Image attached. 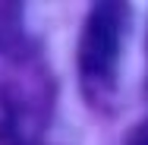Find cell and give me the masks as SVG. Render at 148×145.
Returning <instances> with one entry per match:
<instances>
[{"label":"cell","mask_w":148,"mask_h":145,"mask_svg":"<svg viewBox=\"0 0 148 145\" xmlns=\"http://www.w3.org/2000/svg\"><path fill=\"white\" fill-rule=\"evenodd\" d=\"M126 145H148V117L129 133V139H126Z\"/></svg>","instance_id":"277c9868"},{"label":"cell","mask_w":148,"mask_h":145,"mask_svg":"<svg viewBox=\"0 0 148 145\" xmlns=\"http://www.w3.org/2000/svg\"><path fill=\"white\" fill-rule=\"evenodd\" d=\"M0 54L10 60L32 54L25 32H22V6L19 3H0Z\"/></svg>","instance_id":"3957f363"},{"label":"cell","mask_w":148,"mask_h":145,"mask_svg":"<svg viewBox=\"0 0 148 145\" xmlns=\"http://www.w3.org/2000/svg\"><path fill=\"white\" fill-rule=\"evenodd\" d=\"M54 107V82L35 54L13 60L0 79V145H41Z\"/></svg>","instance_id":"6da1fadb"},{"label":"cell","mask_w":148,"mask_h":145,"mask_svg":"<svg viewBox=\"0 0 148 145\" xmlns=\"http://www.w3.org/2000/svg\"><path fill=\"white\" fill-rule=\"evenodd\" d=\"M126 16V3H95L88 10L79 38V82L88 104H104L114 98Z\"/></svg>","instance_id":"7a4b0ae2"}]
</instances>
